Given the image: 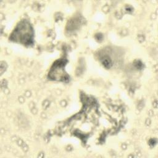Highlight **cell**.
<instances>
[{"instance_id":"1","label":"cell","mask_w":158,"mask_h":158,"mask_svg":"<svg viewBox=\"0 0 158 158\" xmlns=\"http://www.w3.org/2000/svg\"><path fill=\"white\" fill-rule=\"evenodd\" d=\"M11 38L24 44H30L32 40V30L30 24L25 21L22 22L14 30Z\"/></svg>"}]
</instances>
